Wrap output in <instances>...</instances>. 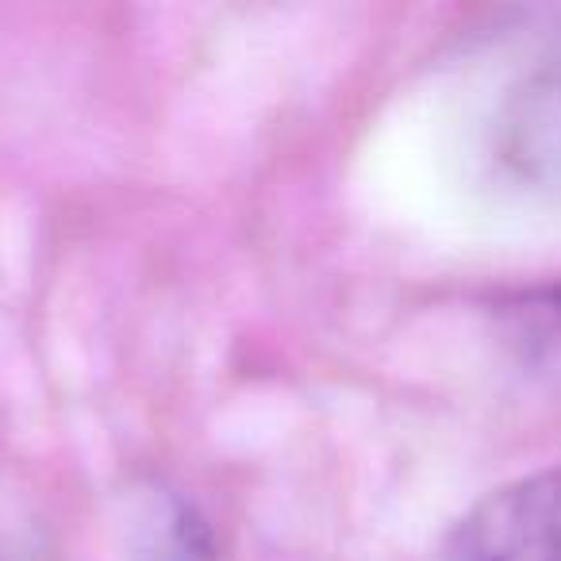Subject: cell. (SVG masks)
<instances>
[{"instance_id":"obj_1","label":"cell","mask_w":561,"mask_h":561,"mask_svg":"<svg viewBox=\"0 0 561 561\" xmlns=\"http://www.w3.org/2000/svg\"><path fill=\"white\" fill-rule=\"evenodd\" d=\"M443 561H561V466L477 500L446 535Z\"/></svg>"},{"instance_id":"obj_2","label":"cell","mask_w":561,"mask_h":561,"mask_svg":"<svg viewBox=\"0 0 561 561\" xmlns=\"http://www.w3.org/2000/svg\"><path fill=\"white\" fill-rule=\"evenodd\" d=\"M500 154L535 188L561 193V70L530 78L507 101Z\"/></svg>"},{"instance_id":"obj_3","label":"cell","mask_w":561,"mask_h":561,"mask_svg":"<svg viewBox=\"0 0 561 561\" xmlns=\"http://www.w3.org/2000/svg\"><path fill=\"white\" fill-rule=\"evenodd\" d=\"M127 553L131 561H219V542L188 500L150 484L127 504Z\"/></svg>"}]
</instances>
